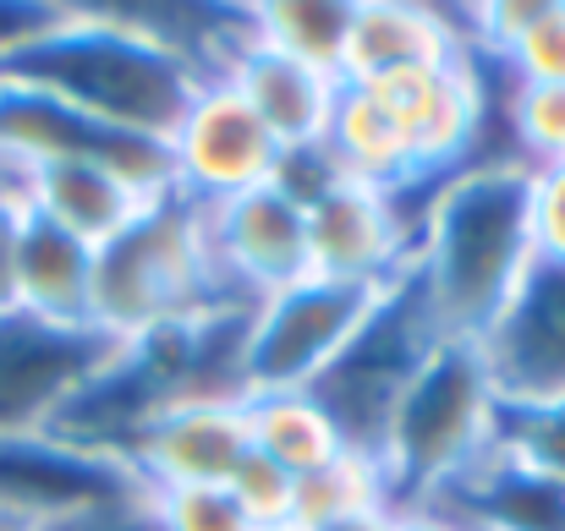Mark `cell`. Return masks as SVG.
Wrapping results in <instances>:
<instances>
[{
	"instance_id": "10",
	"label": "cell",
	"mask_w": 565,
	"mask_h": 531,
	"mask_svg": "<svg viewBox=\"0 0 565 531\" xmlns=\"http://www.w3.org/2000/svg\"><path fill=\"white\" fill-rule=\"evenodd\" d=\"M374 94L390 105V116H395L406 149H412L423 192L439 186L445 176H456V171H467V165H478V143H483V127H489V110H494L489 61L478 50H467L450 66L384 83Z\"/></svg>"
},
{
	"instance_id": "31",
	"label": "cell",
	"mask_w": 565,
	"mask_h": 531,
	"mask_svg": "<svg viewBox=\"0 0 565 531\" xmlns=\"http://www.w3.org/2000/svg\"><path fill=\"white\" fill-rule=\"evenodd\" d=\"M390 531H472V527H461L439 505H406V510H390Z\"/></svg>"
},
{
	"instance_id": "7",
	"label": "cell",
	"mask_w": 565,
	"mask_h": 531,
	"mask_svg": "<svg viewBox=\"0 0 565 531\" xmlns=\"http://www.w3.org/2000/svg\"><path fill=\"white\" fill-rule=\"evenodd\" d=\"M203 66L247 99V110L269 127V138L286 154L324 143L330 116H335V99H341V77H330V72H319V66H308L297 55H280L275 44L253 39L242 28V11L209 22V33H203Z\"/></svg>"
},
{
	"instance_id": "26",
	"label": "cell",
	"mask_w": 565,
	"mask_h": 531,
	"mask_svg": "<svg viewBox=\"0 0 565 531\" xmlns=\"http://www.w3.org/2000/svg\"><path fill=\"white\" fill-rule=\"evenodd\" d=\"M160 531H258L231 488H149Z\"/></svg>"
},
{
	"instance_id": "3",
	"label": "cell",
	"mask_w": 565,
	"mask_h": 531,
	"mask_svg": "<svg viewBox=\"0 0 565 531\" xmlns=\"http://www.w3.org/2000/svg\"><path fill=\"white\" fill-rule=\"evenodd\" d=\"M242 302L209 247L203 208L182 192L154 197L127 230L94 247V324L110 340L143 335L154 324Z\"/></svg>"
},
{
	"instance_id": "25",
	"label": "cell",
	"mask_w": 565,
	"mask_h": 531,
	"mask_svg": "<svg viewBox=\"0 0 565 531\" xmlns=\"http://www.w3.org/2000/svg\"><path fill=\"white\" fill-rule=\"evenodd\" d=\"M500 449L565 483V394L505 400L500 405Z\"/></svg>"
},
{
	"instance_id": "23",
	"label": "cell",
	"mask_w": 565,
	"mask_h": 531,
	"mask_svg": "<svg viewBox=\"0 0 565 531\" xmlns=\"http://www.w3.org/2000/svg\"><path fill=\"white\" fill-rule=\"evenodd\" d=\"M369 510H390V488H384V472L379 460L363 455H341L308 477H297V499H291V527L302 531H324L341 527L352 516H369Z\"/></svg>"
},
{
	"instance_id": "18",
	"label": "cell",
	"mask_w": 565,
	"mask_h": 531,
	"mask_svg": "<svg viewBox=\"0 0 565 531\" xmlns=\"http://www.w3.org/2000/svg\"><path fill=\"white\" fill-rule=\"evenodd\" d=\"M17 313L55 329H99L94 324V247L44 214H22L17 236Z\"/></svg>"
},
{
	"instance_id": "27",
	"label": "cell",
	"mask_w": 565,
	"mask_h": 531,
	"mask_svg": "<svg viewBox=\"0 0 565 531\" xmlns=\"http://www.w3.org/2000/svg\"><path fill=\"white\" fill-rule=\"evenodd\" d=\"M231 499L247 510V521L253 527H286L291 521V499H297V477L286 472V466H275L269 455H258V449H247L242 455V466L231 472Z\"/></svg>"
},
{
	"instance_id": "28",
	"label": "cell",
	"mask_w": 565,
	"mask_h": 531,
	"mask_svg": "<svg viewBox=\"0 0 565 531\" xmlns=\"http://www.w3.org/2000/svg\"><path fill=\"white\" fill-rule=\"evenodd\" d=\"M533 247L539 263L565 269V165L533 171Z\"/></svg>"
},
{
	"instance_id": "24",
	"label": "cell",
	"mask_w": 565,
	"mask_h": 531,
	"mask_svg": "<svg viewBox=\"0 0 565 531\" xmlns=\"http://www.w3.org/2000/svg\"><path fill=\"white\" fill-rule=\"evenodd\" d=\"M500 116L511 127V160L527 171L565 165V88L544 83H511L500 94Z\"/></svg>"
},
{
	"instance_id": "9",
	"label": "cell",
	"mask_w": 565,
	"mask_h": 531,
	"mask_svg": "<svg viewBox=\"0 0 565 531\" xmlns=\"http://www.w3.org/2000/svg\"><path fill=\"white\" fill-rule=\"evenodd\" d=\"M116 340L105 329H55L0 313V438H39L94 383Z\"/></svg>"
},
{
	"instance_id": "11",
	"label": "cell",
	"mask_w": 565,
	"mask_h": 531,
	"mask_svg": "<svg viewBox=\"0 0 565 531\" xmlns=\"http://www.w3.org/2000/svg\"><path fill=\"white\" fill-rule=\"evenodd\" d=\"M417 214L406 197L335 176L308 203V263L319 280L390 285L412 269Z\"/></svg>"
},
{
	"instance_id": "2",
	"label": "cell",
	"mask_w": 565,
	"mask_h": 531,
	"mask_svg": "<svg viewBox=\"0 0 565 531\" xmlns=\"http://www.w3.org/2000/svg\"><path fill=\"white\" fill-rule=\"evenodd\" d=\"M533 263V171L511 154L478 160L423 192L412 280L445 340L478 346Z\"/></svg>"
},
{
	"instance_id": "13",
	"label": "cell",
	"mask_w": 565,
	"mask_h": 531,
	"mask_svg": "<svg viewBox=\"0 0 565 531\" xmlns=\"http://www.w3.org/2000/svg\"><path fill=\"white\" fill-rule=\"evenodd\" d=\"M247 449L253 438L242 400H192L154 416L121 449V466L138 477V488H225Z\"/></svg>"
},
{
	"instance_id": "34",
	"label": "cell",
	"mask_w": 565,
	"mask_h": 531,
	"mask_svg": "<svg viewBox=\"0 0 565 531\" xmlns=\"http://www.w3.org/2000/svg\"><path fill=\"white\" fill-rule=\"evenodd\" d=\"M0 531H44V527L28 521V516H17V510H0Z\"/></svg>"
},
{
	"instance_id": "19",
	"label": "cell",
	"mask_w": 565,
	"mask_h": 531,
	"mask_svg": "<svg viewBox=\"0 0 565 531\" xmlns=\"http://www.w3.org/2000/svg\"><path fill=\"white\" fill-rule=\"evenodd\" d=\"M467 44L511 83L565 88V0H494L472 6Z\"/></svg>"
},
{
	"instance_id": "1",
	"label": "cell",
	"mask_w": 565,
	"mask_h": 531,
	"mask_svg": "<svg viewBox=\"0 0 565 531\" xmlns=\"http://www.w3.org/2000/svg\"><path fill=\"white\" fill-rule=\"evenodd\" d=\"M0 77L166 149L214 72L177 28L154 17L116 6H50L44 22L0 55Z\"/></svg>"
},
{
	"instance_id": "22",
	"label": "cell",
	"mask_w": 565,
	"mask_h": 531,
	"mask_svg": "<svg viewBox=\"0 0 565 531\" xmlns=\"http://www.w3.org/2000/svg\"><path fill=\"white\" fill-rule=\"evenodd\" d=\"M236 11H242V28L253 39L341 77L347 33H352V0H253V6H236Z\"/></svg>"
},
{
	"instance_id": "20",
	"label": "cell",
	"mask_w": 565,
	"mask_h": 531,
	"mask_svg": "<svg viewBox=\"0 0 565 531\" xmlns=\"http://www.w3.org/2000/svg\"><path fill=\"white\" fill-rule=\"evenodd\" d=\"M324 154L347 181H363V186L390 192V197H412L417 192V203H423V181H417V165H412V149H406L390 105L379 99L374 88L341 83V99H335V116H330V132H324Z\"/></svg>"
},
{
	"instance_id": "30",
	"label": "cell",
	"mask_w": 565,
	"mask_h": 531,
	"mask_svg": "<svg viewBox=\"0 0 565 531\" xmlns=\"http://www.w3.org/2000/svg\"><path fill=\"white\" fill-rule=\"evenodd\" d=\"M50 531H160V521H154V505H149V488H143V494H132L121 505L88 510V516L61 521V527H50Z\"/></svg>"
},
{
	"instance_id": "12",
	"label": "cell",
	"mask_w": 565,
	"mask_h": 531,
	"mask_svg": "<svg viewBox=\"0 0 565 531\" xmlns=\"http://www.w3.org/2000/svg\"><path fill=\"white\" fill-rule=\"evenodd\" d=\"M203 225H209L214 263L242 302H264L313 274L308 208L280 186H258L231 203H214V208H203Z\"/></svg>"
},
{
	"instance_id": "29",
	"label": "cell",
	"mask_w": 565,
	"mask_h": 531,
	"mask_svg": "<svg viewBox=\"0 0 565 531\" xmlns=\"http://www.w3.org/2000/svg\"><path fill=\"white\" fill-rule=\"evenodd\" d=\"M22 186L0 171V313H17V236H22Z\"/></svg>"
},
{
	"instance_id": "14",
	"label": "cell",
	"mask_w": 565,
	"mask_h": 531,
	"mask_svg": "<svg viewBox=\"0 0 565 531\" xmlns=\"http://www.w3.org/2000/svg\"><path fill=\"white\" fill-rule=\"evenodd\" d=\"M505 400L565 394V269L533 263L494 329L478 340Z\"/></svg>"
},
{
	"instance_id": "32",
	"label": "cell",
	"mask_w": 565,
	"mask_h": 531,
	"mask_svg": "<svg viewBox=\"0 0 565 531\" xmlns=\"http://www.w3.org/2000/svg\"><path fill=\"white\" fill-rule=\"evenodd\" d=\"M44 11H50V6H22V0L11 6V0H0V55H6L22 33H33V28L44 22Z\"/></svg>"
},
{
	"instance_id": "4",
	"label": "cell",
	"mask_w": 565,
	"mask_h": 531,
	"mask_svg": "<svg viewBox=\"0 0 565 531\" xmlns=\"http://www.w3.org/2000/svg\"><path fill=\"white\" fill-rule=\"evenodd\" d=\"M500 405L505 394L472 340H445L428 356L379 449L390 510L428 505L434 494L461 483L500 444Z\"/></svg>"
},
{
	"instance_id": "5",
	"label": "cell",
	"mask_w": 565,
	"mask_h": 531,
	"mask_svg": "<svg viewBox=\"0 0 565 531\" xmlns=\"http://www.w3.org/2000/svg\"><path fill=\"white\" fill-rule=\"evenodd\" d=\"M445 346L439 324L428 318V302L412 280V269L401 280L384 285L379 307L363 318V329L341 346V356L313 378V400L330 411L341 444L363 460H379L384 433L401 411V400L412 394V383L423 378L428 356Z\"/></svg>"
},
{
	"instance_id": "17",
	"label": "cell",
	"mask_w": 565,
	"mask_h": 531,
	"mask_svg": "<svg viewBox=\"0 0 565 531\" xmlns=\"http://www.w3.org/2000/svg\"><path fill=\"white\" fill-rule=\"evenodd\" d=\"M428 505L450 510L472 531H565V483L505 455L500 444Z\"/></svg>"
},
{
	"instance_id": "16",
	"label": "cell",
	"mask_w": 565,
	"mask_h": 531,
	"mask_svg": "<svg viewBox=\"0 0 565 531\" xmlns=\"http://www.w3.org/2000/svg\"><path fill=\"white\" fill-rule=\"evenodd\" d=\"M0 171H11V181L22 186V203L33 214L83 236L88 247H105L154 197H166V192H149L143 181H132L105 160H22V165H0Z\"/></svg>"
},
{
	"instance_id": "33",
	"label": "cell",
	"mask_w": 565,
	"mask_h": 531,
	"mask_svg": "<svg viewBox=\"0 0 565 531\" xmlns=\"http://www.w3.org/2000/svg\"><path fill=\"white\" fill-rule=\"evenodd\" d=\"M324 531H390V510H369V516H352V521L324 527Z\"/></svg>"
},
{
	"instance_id": "21",
	"label": "cell",
	"mask_w": 565,
	"mask_h": 531,
	"mask_svg": "<svg viewBox=\"0 0 565 531\" xmlns=\"http://www.w3.org/2000/svg\"><path fill=\"white\" fill-rule=\"evenodd\" d=\"M242 411H247L253 449L269 455L275 466H286L291 477H308V472L347 455L330 411L308 389H258V394L242 400Z\"/></svg>"
},
{
	"instance_id": "8",
	"label": "cell",
	"mask_w": 565,
	"mask_h": 531,
	"mask_svg": "<svg viewBox=\"0 0 565 531\" xmlns=\"http://www.w3.org/2000/svg\"><path fill=\"white\" fill-rule=\"evenodd\" d=\"M166 154H171V192H182L198 208L275 186L280 160H286V149L269 138V127L220 77H209L198 88V99L188 105L182 127L171 132Z\"/></svg>"
},
{
	"instance_id": "35",
	"label": "cell",
	"mask_w": 565,
	"mask_h": 531,
	"mask_svg": "<svg viewBox=\"0 0 565 531\" xmlns=\"http://www.w3.org/2000/svg\"><path fill=\"white\" fill-rule=\"evenodd\" d=\"M258 531H302V527H291V521H286V527H258Z\"/></svg>"
},
{
	"instance_id": "6",
	"label": "cell",
	"mask_w": 565,
	"mask_h": 531,
	"mask_svg": "<svg viewBox=\"0 0 565 531\" xmlns=\"http://www.w3.org/2000/svg\"><path fill=\"white\" fill-rule=\"evenodd\" d=\"M384 285H352V280H297L291 291H275L253 302L247 351H242V383L258 389H313V378L341 356V346L363 329L379 307Z\"/></svg>"
},
{
	"instance_id": "15",
	"label": "cell",
	"mask_w": 565,
	"mask_h": 531,
	"mask_svg": "<svg viewBox=\"0 0 565 531\" xmlns=\"http://www.w3.org/2000/svg\"><path fill=\"white\" fill-rule=\"evenodd\" d=\"M467 50H472L467 44V22L450 17L445 6H423V0H352V33H347L341 83L384 88V83L450 66Z\"/></svg>"
}]
</instances>
